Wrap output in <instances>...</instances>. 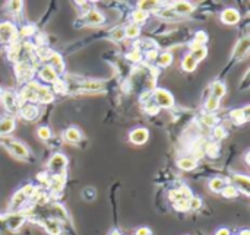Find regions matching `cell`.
<instances>
[{"label":"cell","instance_id":"6da1fadb","mask_svg":"<svg viewBox=\"0 0 250 235\" xmlns=\"http://www.w3.org/2000/svg\"><path fill=\"white\" fill-rule=\"evenodd\" d=\"M152 101L160 107V108H171L174 105V97L171 92H168L164 88H157L151 92Z\"/></svg>","mask_w":250,"mask_h":235},{"label":"cell","instance_id":"7a4b0ae2","mask_svg":"<svg viewBox=\"0 0 250 235\" xmlns=\"http://www.w3.org/2000/svg\"><path fill=\"white\" fill-rule=\"evenodd\" d=\"M3 145L6 146V149L18 159H22V161H26L29 158V151L18 140L15 139H9V137H4L3 139Z\"/></svg>","mask_w":250,"mask_h":235},{"label":"cell","instance_id":"3957f363","mask_svg":"<svg viewBox=\"0 0 250 235\" xmlns=\"http://www.w3.org/2000/svg\"><path fill=\"white\" fill-rule=\"evenodd\" d=\"M4 227L9 231H18L26 221V216L23 212H12L10 215H7L6 218H1Z\"/></svg>","mask_w":250,"mask_h":235},{"label":"cell","instance_id":"277c9868","mask_svg":"<svg viewBox=\"0 0 250 235\" xmlns=\"http://www.w3.org/2000/svg\"><path fill=\"white\" fill-rule=\"evenodd\" d=\"M40 83L35 82V80H31L28 83H25V86L22 88L21 94H19V98L22 102H37V89H38Z\"/></svg>","mask_w":250,"mask_h":235},{"label":"cell","instance_id":"5b68a950","mask_svg":"<svg viewBox=\"0 0 250 235\" xmlns=\"http://www.w3.org/2000/svg\"><path fill=\"white\" fill-rule=\"evenodd\" d=\"M15 73H16V78L21 80V82H31L32 76H34V66L28 61H19L16 63V67H15Z\"/></svg>","mask_w":250,"mask_h":235},{"label":"cell","instance_id":"8992f818","mask_svg":"<svg viewBox=\"0 0 250 235\" xmlns=\"http://www.w3.org/2000/svg\"><path fill=\"white\" fill-rule=\"evenodd\" d=\"M44 61H47V66H50L59 76L63 73V70H64V63H63V59H62V56H60L59 53H56V51H53V50H48V53H47Z\"/></svg>","mask_w":250,"mask_h":235},{"label":"cell","instance_id":"52a82bcc","mask_svg":"<svg viewBox=\"0 0 250 235\" xmlns=\"http://www.w3.org/2000/svg\"><path fill=\"white\" fill-rule=\"evenodd\" d=\"M66 165H67V158H66V155L64 154H54L51 158H50V161H48V168H50V171H53L54 174H60V173H63L64 171V168H66Z\"/></svg>","mask_w":250,"mask_h":235},{"label":"cell","instance_id":"ba28073f","mask_svg":"<svg viewBox=\"0 0 250 235\" xmlns=\"http://www.w3.org/2000/svg\"><path fill=\"white\" fill-rule=\"evenodd\" d=\"M1 99H3L4 107H6L9 111H19L21 105L23 104V102L21 101V98H19L13 91H6V92H3Z\"/></svg>","mask_w":250,"mask_h":235},{"label":"cell","instance_id":"9c48e42d","mask_svg":"<svg viewBox=\"0 0 250 235\" xmlns=\"http://www.w3.org/2000/svg\"><path fill=\"white\" fill-rule=\"evenodd\" d=\"M40 225L44 228V231L48 235H62L63 234V227L57 219L53 218H42L40 221Z\"/></svg>","mask_w":250,"mask_h":235},{"label":"cell","instance_id":"30bf717a","mask_svg":"<svg viewBox=\"0 0 250 235\" xmlns=\"http://www.w3.org/2000/svg\"><path fill=\"white\" fill-rule=\"evenodd\" d=\"M18 31L16 28L10 23V22H3L0 23V39L1 41H10L12 44H15V37L18 38Z\"/></svg>","mask_w":250,"mask_h":235},{"label":"cell","instance_id":"8fae6325","mask_svg":"<svg viewBox=\"0 0 250 235\" xmlns=\"http://www.w3.org/2000/svg\"><path fill=\"white\" fill-rule=\"evenodd\" d=\"M64 184H66L64 174H63V173H60V174H53V176L50 177V180H48V184H47V186H48L50 193L57 195V193H60V192L63 190Z\"/></svg>","mask_w":250,"mask_h":235},{"label":"cell","instance_id":"7c38bea8","mask_svg":"<svg viewBox=\"0 0 250 235\" xmlns=\"http://www.w3.org/2000/svg\"><path fill=\"white\" fill-rule=\"evenodd\" d=\"M53 101H54V92L51 91V88L45 85H40L37 89V102L50 104Z\"/></svg>","mask_w":250,"mask_h":235},{"label":"cell","instance_id":"4fadbf2b","mask_svg":"<svg viewBox=\"0 0 250 235\" xmlns=\"http://www.w3.org/2000/svg\"><path fill=\"white\" fill-rule=\"evenodd\" d=\"M149 137V132L148 129H144V127H138L135 130L130 132L129 135V139L133 145H144Z\"/></svg>","mask_w":250,"mask_h":235},{"label":"cell","instance_id":"5bb4252c","mask_svg":"<svg viewBox=\"0 0 250 235\" xmlns=\"http://www.w3.org/2000/svg\"><path fill=\"white\" fill-rule=\"evenodd\" d=\"M105 20L104 15L98 10H88L86 13H83L82 22L85 25H101Z\"/></svg>","mask_w":250,"mask_h":235},{"label":"cell","instance_id":"9a60e30c","mask_svg":"<svg viewBox=\"0 0 250 235\" xmlns=\"http://www.w3.org/2000/svg\"><path fill=\"white\" fill-rule=\"evenodd\" d=\"M19 113H21V116H22L25 120H31V121L35 120V118L38 117V114H40L37 105H34V104H31V102H23V104L21 105V108H19Z\"/></svg>","mask_w":250,"mask_h":235},{"label":"cell","instance_id":"2e32d148","mask_svg":"<svg viewBox=\"0 0 250 235\" xmlns=\"http://www.w3.org/2000/svg\"><path fill=\"white\" fill-rule=\"evenodd\" d=\"M231 180H233V186H234L239 192H242V193H245L246 196H249L250 181L248 176H239V174H236V176H233Z\"/></svg>","mask_w":250,"mask_h":235},{"label":"cell","instance_id":"e0dca14e","mask_svg":"<svg viewBox=\"0 0 250 235\" xmlns=\"http://www.w3.org/2000/svg\"><path fill=\"white\" fill-rule=\"evenodd\" d=\"M221 20H223L226 25H236V23H239V20H240V13H239L237 9L229 7V9H226V10L221 13Z\"/></svg>","mask_w":250,"mask_h":235},{"label":"cell","instance_id":"ac0fdd59","mask_svg":"<svg viewBox=\"0 0 250 235\" xmlns=\"http://www.w3.org/2000/svg\"><path fill=\"white\" fill-rule=\"evenodd\" d=\"M38 76H40V79H41L42 82H47V83H54V82L59 79V75H57L50 66H47V64H44V66L40 69Z\"/></svg>","mask_w":250,"mask_h":235},{"label":"cell","instance_id":"d6986e66","mask_svg":"<svg viewBox=\"0 0 250 235\" xmlns=\"http://www.w3.org/2000/svg\"><path fill=\"white\" fill-rule=\"evenodd\" d=\"M249 48H250L249 38H242V39L237 42L236 48H234V59H237V60L245 59V57L248 56V53H249Z\"/></svg>","mask_w":250,"mask_h":235},{"label":"cell","instance_id":"ffe728a7","mask_svg":"<svg viewBox=\"0 0 250 235\" xmlns=\"http://www.w3.org/2000/svg\"><path fill=\"white\" fill-rule=\"evenodd\" d=\"M230 117L234 123L237 124H243L246 121H249V105L245 108H239V110H233L230 113Z\"/></svg>","mask_w":250,"mask_h":235},{"label":"cell","instance_id":"44dd1931","mask_svg":"<svg viewBox=\"0 0 250 235\" xmlns=\"http://www.w3.org/2000/svg\"><path fill=\"white\" fill-rule=\"evenodd\" d=\"M207 54H208V48L205 47V45H199V44H196V42H192L190 44V56L199 63V61H202L205 57H207Z\"/></svg>","mask_w":250,"mask_h":235},{"label":"cell","instance_id":"7402d4cb","mask_svg":"<svg viewBox=\"0 0 250 235\" xmlns=\"http://www.w3.org/2000/svg\"><path fill=\"white\" fill-rule=\"evenodd\" d=\"M171 9L180 16V15H189V13H192L193 9H195V6L192 3H189V1H177V3H174V6Z\"/></svg>","mask_w":250,"mask_h":235},{"label":"cell","instance_id":"603a6c76","mask_svg":"<svg viewBox=\"0 0 250 235\" xmlns=\"http://www.w3.org/2000/svg\"><path fill=\"white\" fill-rule=\"evenodd\" d=\"M211 92H212V94H211L212 97L221 99V98L226 95V92H227V86H226L224 82H214L212 86H211Z\"/></svg>","mask_w":250,"mask_h":235},{"label":"cell","instance_id":"cb8c5ba5","mask_svg":"<svg viewBox=\"0 0 250 235\" xmlns=\"http://www.w3.org/2000/svg\"><path fill=\"white\" fill-rule=\"evenodd\" d=\"M82 137V133L79 132V129L76 127H69L66 132H64V139L70 143H78Z\"/></svg>","mask_w":250,"mask_h":235},{"label":"cell","instance_id":"d4e9b609","mask_svg":"<svg viewBox=\"0 0 250 235\" xmlns=\"http://www.w3.org/2000/svg\"><path fill=\"white\" fill-rule=\"evenodd\" d=\"M15 130V120L7 117L0 121V135H10Z\"/></svg>","mask_w":250,"mask_h":235},{"label":"cell","instance_id":"484cf974","mask_svg":"<svg viewBox=\"0 0 250 235\" xmlns=\"http://www.w3.org/2000/svg\"><path fill=\"white\" fill-rule=\"evenodd\" d=\"M177 165H179V168H182L185 171H190V170L196 168V159L190 158V157H185V158L177 161Z\"/></svg>","mask_w":250,"mask_h":235},{"label":"cell","instance_id":"4316f807","mask_svg":"<svg viewBox=\"0 0 250 235\" xmlns=\"http://www.w3.org/2000/svg\"><path fill=\"white\" fill-rule=\"evenodd\" d=\"M198 66V61L190 56V54H186L182 60V69L185 72H193Z\"/></svg>","mask_w":250,"mask_h":235},{"label":"cell","instance_id":"83f0119b","mask_svg":"<svg viewBox=\"0 0 250 235\" xmlns=\"http://www.w3.org/2000/svg\"><path fill=\"white\" fill-rule=\"evenodd\" d=\"M227 186V181L223 180L221 177H217V178H212L209 181V189L214 192V193H221L224 190V187Z\"/></svg>","mask_w":250,"mask_h":235},{"label":"cell","instance_id":"f1b7e54d","mask_svg":"<svg viewBox=\"0 0 250 235\" xmlns=\"http://www.w3.org/2000/svg\"><path fill=\"white\" fill-rule=\"evenodd\" d=\"M141 34V26L136 23H130L125 28V37L127 38H138Z\"/></svg>","mask_w":250,"mask_h":235},{"label":"cell","instance_id":"f546056e","mask_svg":"<svg viewBox=\"0 0 250 235\" xmlns=\"http://www.w3.org/2000/svg\"><path fill=\"white\" fill-rule=\"evenodd\" d=\"M202 123L207 127H215L218 124V117L214 113H207L202 116Z\"/></svg>","mask_w":250,"mask_h":235},{"label":"cell","instance_id":"4dcf8cb0","mask_svg":"<svg viewBox=\"0 0 250 235\" xmlns=\"http://www.w3.org/2000/svg\"><path fill=\"white\" fill-rule=\"evenodd\" d=\"M171 63H173V54L168 53V51L160 54V57H158V60H157V64L161 66V67H167V66H170Z\"/></svg>","mask_w":250,"mask_h":235},{"label":"cell","instance_id":"1f68e13d","mask_svg":"<svg viewBox=\"0 0 250 235\" xmlns=\"http://www.w3.org/2000/svg\"><path fill=\"white\" fill-rule=\"evenodd\" d=\"M218 107H220V99L218 98H215V97H209L208 99H207V102H205V110H207V113H214L215 110H218Z\"/></svg>","mask_w":250,"mask_h":235},{"label":"cell","instance_id":"d6a6232c","mask_svg":"<svg viewBox=\"0 0 250 235\" xmlns=\"http://www.w3.org/2000/svg\"><path fill=\"white\" fill-rule=\"evenodd\" d=\"M239 190L233 186V184H227L226 187H224V190L221 192V195L224 196V197H227V199H234V197H237L239 196Z\"/></svg>","mask_w":250,"mask_h":235},{"label":"cell","instance_id":"836d02e7","mask_svg":"<svg viewBox=\"0 0 250 235\" xmlns=\"http://www.w3.org/2000/svg\"><path fill=\"white\" fill-rule=\"evenodd\" d=\"M158 7V1H154V0H148V1H139L138 3V9L139 10H144V12H149L152 9Z\"/></svg>","mask_w":250,"mask_h":235},{"label":"cell","instance_id":"e575fe53","mask_svg":"<svg viewBox=\"0 0 250 235\" xmlns=\"http://www.w3.org/2000/svg\"><path fill=\"white\" fill-rule=\"evenodd\" d=\"M132 19H133V22H135L136 25H139L141 22H145V20L148 19V13H146V12H144V10L136 9V10L132 13Z\"/></svg>","mask_w":250,"mask_h":235},{"label":"cell","instance_id":"d590c367","mask_svg":"<svg viewBox=\"0 0 250 235\" xmlns=\"http://www.w3.org/2000/svg\"><path fill=\"white\" fill-rule=\"evenodd\" d=\"M81 88H82L83 91H92V92H95V91L103 89L104 85H103L101 82H85L83 85H81Z\"/></svg>","mask_w":250,"mask_h":235},{"label":"cell","instance_id":"8d00e7d4","mask_svg":"<svg viewBox=\"0 0 250 235\" xmlns=\"http://www.w3.org/2000/svg\"><path fill=\"white\" fill-rule=\"evenodd\" d=\"M21 192L23 193V196H25L28 200H31V199L34 197L35 192H37V187H35L34 184H26V186H23V187L21 189Z\"/></svg>","mask_w":250,"mask_h":235},{"label":"cell","instance_id":"74e56055","mask_svg":"<svg viewBox=\"0 0 250 235\" xmlns=\"http://www.w3.org/2000/svg\"><path fill=\"white\" fill-rule=\"evenodd\" d=\"M82 197H83L85 200H88V202L95 200V197H97L95 189H94V187H86V189H83V190H82Z\"/></svg>","mask_w":250,"mask_h":235},{"label":"cell","instance_id":"f35d334b","mask_svg":"<svg viewBox=\"0 0 250 235\" xmlns=\"http://www.w3.org/2000/svg\"><path fill=\"white\" fill-rule=\"evenodd\" d=\"M207 41H208V34H207V32H204V31H198V32L195 34L193 42H196V44H199V45H205V44H207Z\"/></svg>","mask_w":250,"mask_h":235},{"label":"cell","instance_id":"ab89813d","mask_svg":"<svg viewBox=\"0 0 250 235\" xmlns=\"http://www.w3.org/2000/svg\"><path fill=\"white\" fill-rule=\"evenodd\" d=\"M7 7H9V10L12 12V13H19L21 10H22V7H23V1H21V0H18V1H9L7 3Z\"/></svg>","mask_w":250,"mask_h":235},{"label":"cell","instance_id":"60d3db41","mask_svg":"<svg viewBox=\"0 0 250 235\" xmlns=\"http://www.w3.org/2000/svg\"><path fill=\"white\" fill-rule=\"evenodd\" d=\"M110 38L113 41H123L125 39V28H116L111 34Z\"/></svg>","mask_w":250,"mask_h":235},{"label":"cell","instance_id":"b9f144b4","mask_svg":"<svg viewBox=\"0 0 250 235\" xmlns=\"http://www.w3.org/2000/svg\"><path fill=\"white\" fill-rule=\"evenodd\" d=\"M174 209L177 212H188L189 211V200H179V202H174L173 203Z\"/></svg>","mask_w":250,"mask_h":235},{"label":"cell","instance_id":"7bdbcfd3","mask_svg":"<svg viewBox=\"0 0 250 235\" xmlns=\"http://www.w3.org/2000/svg\"><path fill=\"white\" fill-rule=\"evenodd\" d=\"M145 111L148 113V114H157L158 111H160V107L152 101V98L145 104Z\"/></svg>","mask_w":250,"mask_h":235},{"label":"cell","instance_id":"ee69618b","mask_svg":"<svg viewBox=\"0 0 250 235\" xmlns=\"http://www.w3.org/2000/svg\"><path fill=\"white\" fill-rule=\"evenodd\" d=\"M202 208V200L196 196H193L189 200V211H199Z\"/></svg>","mask_w":250,"mask_h":235},{"label":"cell","instance_id":"f6af8a7d","mask_svg":"<svg viewBox=\"0 0 250 235\" xmlns=\"http://www.w3.org/2000/svg\"><path fill=\"white\" fill-rule=\"evenodd\" d=\"M38 137L41 139V140H48L50 137H51V130L48 129V127H40L38 129Z\"/></svg>","mask_w":250,"mask_h":235},{"label":"cell","instance_id":"bcb514c9","mask_svg":"<svg viewBox=\"0 0 250 235\" xmlns=\"http://www.w3.org/2000/svg\"><path fill=\"white\" fill-rule=\"evenodd\" d=\"M226 136H227L226 129L221 127V126H215V129H214V137H215L217 140H221V139H224Z\"/></svg>","mask_w":250,"mask_h":235},{"label":"cell","instance_id":"7dc6e473","mask_svg":"<svg viewBox=\"0 0 250 235\" xmlns=\"http://www.w3.org/2000/svg\"><path fill=\"white\" fill-rule=\"evenodd\" d=\"M127 59H129L130 61H141L142 53H141L139 50H133V51H130V53L127 54Z\"/></svg>","mask_w":250,"mask_h":235},{"label":"cell","instance_id":"c3c4849f","mask_svg":"<svg viewBox=\"0 0 250 235\" xmlns=\"http://www.w3.org/2000/svg\"><path fill=\"white\" fill-rule=\"evenodd\" d=\"M205 152H207L208 155H211V157H215V155L218 154V145H215L214 142H212V143H208Z\"/></svg>","mask_w":250,"mask_h":235},{"label":"cell","instance_id":"681fc988","mask_svg":"<svg viewBox=\"0 0 250 235\" xmlns=\"http://www.w3.org/2000/svg\"><path fill=\"white\" fill-rule=\"evenodd\" d=\"M32 31H34L32 25H26V26H23V28H22V31H21V37L26 38V37H29V35L32 34Z\"/></svg>","mask_w":250,"mask_h":235},{"label":"cell","instance_id":"f907efd6","mask_svg":"<svg viewBox=\"0 0 250 235\" xmlns=\"http://www.w3.org/2000/svg\"><path fill=\"white\" fill-rule=\"evenodd\" d=\"M135 235H154V234H152L151 228H148V227H141V228H138V230L135 231Z\"/></svg>","mask_w":250,"mask_h":235},{"label":"cell","instance_id":"816d5d0a","mask_svg":"<svg viewBox=\"0 0 250 235\" xmlns=\"http://www.w3.org/2000/svg\"><path fill=\"white\" fill-rule=\"evenodd\" d=\"M215 235H233V234H231V231H230L229 228H220V230L215 233Z\"/></svg>","mask_w":250,"mask_h":235},{"label":"cell","instance_id":"f5cc1de1","mask_svg":"<svg viewBox=\"0 0 250 235\" xmlns=\"http://www.w3.org/2000/svg\"><path fill=\"white\" fill-rule=\"evenodd\" d=\"M237 235H250V231L245 228V230H240V231L237 233Z\"/></svg>","mask_w":250,"mask_h":235},{"label":"cell","instance_id":"db71d44e","mask_svg":"<svg viewBox=\"0 0 250 235\" xmlns=\"http://www.w3.org/2000/svg\"><path fill=\"white\" fill-rule=\"evenodd\" d=\"M110 235H123V234H122V233H120V231H119L117 228H114V230H113V231L110 233Z\"/></svg>","mask_w":250,"mask_h":235},{"label":"cell","instance_id":"11a10c76","mask_svg":"<svg viewBox=\"0 0 250 235\" xmlns=\"http://www.w3.org/2000/svg\"><path fill=\"white\" fill-rule=\"evenodd\" d=\"M1 97H3V89L0 88V98H1Z\"/></svg>","mask_w":250,"mask_h":235}]
</instances>
